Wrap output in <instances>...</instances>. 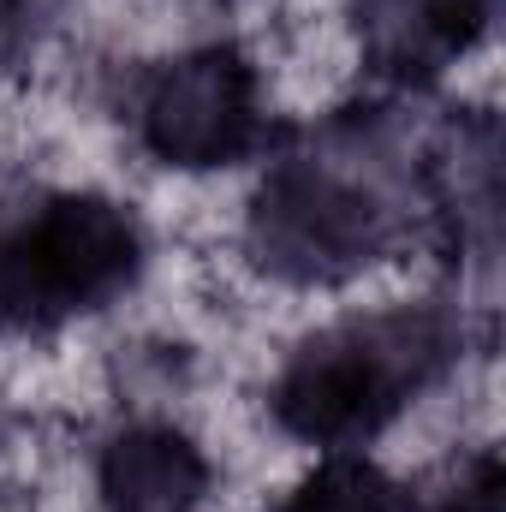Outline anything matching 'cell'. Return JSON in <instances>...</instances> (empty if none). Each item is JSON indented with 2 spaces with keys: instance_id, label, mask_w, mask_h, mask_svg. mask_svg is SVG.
Segmentation results:
<instances>
[{
  "instance_id": "obj_2",
  "label": "cell",
  "mask_w": 506,
  "mask_h": 512,
  "mask_svg": "<svg viewBox=\"0 0 506 512\" xmlns=\"http://www.w3.org/2000/svg\"><path fill=\"white\" fill-rule=\"evenodd\" d=\"M256 137V72L239 48H197L173 60L149 102L143 143L173 167H221Z\"/></svg>"
},
{
  "instance_id": "obj_4",
  "label": "cell",
  "mask_w": 506,
  "mask_h": 512,
  "mask_svg": "<svg viewBox=\"0 0 506 512\" xmlns=\"http://www.w3.org/2000/svg\"><path fill=\"white\" fill-rule=\"evenodd\" d=\"M30 262L54 298V310H90L114 298L137 274V227L108 197H60L42 209L36 227H24Z\"/></svg>"
},
{
  "instance_id": "obj_6",
  "label": "cell",
  "mask_w": 506,
  "mask_h": 512,
  "mask_svg": "<svg viewBox=\"0 0 506 512\" xmlns=\"http://www.w3.org/2000/svg\"><path fill=\"white\" fill-rule=\"evenodd\" d=\"M483 24V0H364V30L381 66L435 72L471 48Z\"/></svg>"
},
{
  "instance_id": "obj_8",
  "label": "cell",
  "mask_w": 506,
  "mask_h": 512,
  "mask_svg": "<svg viewBox=\"0 0 506 512\" xmlns=\"http://www.w3.org/2000/svg\"><path fill=\"white\" fill-rule=\"evenodd\" d=\"M501 507H506V471L495 453H471V459L447 465L411 501V512H501Z\"/></svg>"
},
{
  "instance_id": "obj_5",
  "label": "cell",
  "mask_w": 506,
  "mask_h": 512,
  "mask_svg": "<svg viewBox=\"0 0 506 512\" xmlns=\"http://www.w3.org/2000/svg\"><path fill=\"white\" fill-rule=\"evenodd\" d=\"M209 489L203 453L167 429V423H137L114 435L102 453V501L108 512H191Z\"/></svg>"
},
{
  "instance_id": "obj_1",
  "label": "cell",
  "mask_w": 506,
  "mask_h": 512,
  "mask_svg": "<svg viewBox=\"0 0 506 512\" xmlns=\"http://www.w3.org/2000/svg\"><path fill=\"white\" fill-rule=\"evenodd\" d=\"M435 358V340L411 322L328 334L292 358L274 387V411L304 441H358L399 405L405 376L417 382Z\"/></svg>"
},
{
  "instance_id": "obj_7",
  "label": "cell",
  "mask_w": 506,
  "mask_h": 512,
  "mask_svg": "<svg viewBox=\"0 0 506 512\" xmlns=\"http://www.w3.org/2000/svg\"><path fill=\"white\" fill-rule=\"evenodd\" d=\"M286 512H399V495H393V483L381 477L370 459L340 453V459L316 465L298 483V495L286 501Z\"/></svg>"
},
{
  "instance_id": "obj_3",
  "label": "cell",
  "mask_w": 506,
  "mask_h": 512,
  "mask_svg": "<svg viewBox=\"0 0 506 512\" xmlns=\"http://www.w3.org/2000/svg\"><path fill=\"white\" fill-rule=\"evenodd\" d=\"M256 245L286 274H334L376 245V203L328 167H280L256 197Z\"/></svg>"
},
{
  "instance_id": "obj_9",
  "label": "cell",
  "mask_w": 506,
  "mask_h": 512,
  "mask_svg": "<svg viewBox=\"0 0 506 512\" xmlns=\"http://www.w3.org/2000/svg\"><path fill=\"white\" fill-rule=\"evenodd\" d=\"M54 298L30 262L24 233H0V328H36V322H54Z\"/></svg>"
},
{
  "instance_id": "obj_10",
  "label": "cell",
  "mask_w": 506,
  "mask_h": 512,
  "mask_svg": "<svg viewBox=\"0 0 506 512\" xmlns=\"http://www.w3.org/2000/svg\"><path fill=\"white\" fill-rule=\"evenodd\" d=\"M12 12H18V0H0V36L12 30Z\"/></svg>"
}]
</instances>
